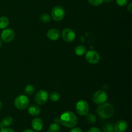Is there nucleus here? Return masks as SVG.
<instances>
[{
	"instance_id": "obj_1",
	"label": "nucleus",
	"mask_w": 132,
	"mask_h": 132,
	"mask_svg": "<svg viewBox=\"0 0 132 132\" xmlns=\"http://www.w3.org/2000/svg\"><path fill=\"white\" fill-rule=\"evenodd\" d=\"M60 123L63 126L69 128H72L77 125L78 120L77 116L73 112L70 111L64 112L59 117Z\"/></svg>"
},
{
	"instance_id": "obj_2",
	"label": "nucleus",
	"mask_w": 132,
	"mask_h": 132,
	"mask_svg": "<svg viewBox=\"0 0 132 132\" xmlns=\"http://www.w3.org/2000/svg\"><path fill=\"white\" fill-rule=\"evenodd\" d=\"M97 112L99 117L103 119H109L113 116L114 108L111 104L104 103L100 104L97 109Z\"/></svg>"
},
{
	"instance_id": "obj_3",
	"label": "nucleus",
	"mask_w": 132,
	"mask_h": 132,
	"mask_svg": "<svg viewBox=\"0 0 132 132\" xmlns=\"http://www.w3.org/2000/svg\"><path fill=\"white\" fill-rule=\"evenodd\" d=\"M30 101L28 97L24 95H18L14 100V105L18 110H23L28 108Z\"/></svg>"
},
{
	"instance_id": "obj_4",
	"label": "nucleus",
	"mask_w": 132,
	"mask_h": 132,
	"mask_svg": "<svg viewBox=\"0 0 132 132\" xmlns=\"http://www.w3.org/2000/svg\"><path fill=\"white\" fill-rule=\"evenodd\" d=\"M76 110L77 113L81 116H86L89 112V105L85 100H80L76 103Z\"/></svg>"
},
{
	"instance_id": "obj_5",
	"label": "nucleus",
	"mask_w": 132,
	"mask_h": 132,
	"mask_svg": "<svg viewBox=\"0 0 132 132\" xmlns=\"http://www.w3.org/2000/svg\"><path fill=\"white\" fill-rule=\"evenodd\" d=\"M107 99H108V95L103 90H97L93 94L92 100L94 103L97 104H101L105 103Z\"/></svg>"
},
{
	"instance_id": "obj_6",
	"label": "nucleus",
	"mask_w": 132,
	"mask_h": 132,
	"mask_svg": "<svg viewBox=\"0 0 132 132\" xmlns=\"http://www.w3.org/2000/svg\"><path fill=\"white\" fill-rule=\"evenodd\" d=\"M51 15L54 21H59L65 16V11L61 6H56L52 10Z\"/></svg>"
},
{
	"instance_id": "obj_7",
	"label": "nucleus",
	"mask_w": 132,
	"mask_h": 132,
	"mask_svg": "<svg viewBox=\"0 0 132 132\" xmlns=\"http://www.w3.org/2000/svg\"><path fill=\"white\" fill-rule=\"evenodd\" d=\"M48 98V94L45 90H41L36 94L34 101L37 105H43L46 103Z\"/></svg>"
},
{
	"instance_id": "obj_8",
	"label": "nucleus",
	"mask_w": 132,
	"mask_h": 132,
	"mask_svg": "<svg viewBox=\"0 0 132 132\" xmlns=\"http://www.w3.org/2000/svg\"><path fill=\"white\" fill-rule=\"evenodd\" d=\"M85 54H86L85 55L86 60L90 64H97L100 61V55L99 53L97 52L94 51V50H89V51H86Z\"/></svg>"
},
{
	"instance_id": "obj_9",
	"label": "nucleus",
	"mask_w": 132,
	"mask_h": 132,
	"mask_svg": "<svg viewBox=\"0 0 132 132\" xmlns=\"http://www.w3.org/2000/svg\"><path fill=\"white\" fill-rule=\"evenodd\" d=\"M14 37H15V32L12 28H5L1 32V38L4 42H10L14 39Z\"/></svg>"
},
{
	"instance_id": "obj_10",
	"label": "nucleus",
	"mask_w": 132,
	"mask_h": 132,
	"mask_svg": "<svg viewBox=\"0 0 132 132\" xmlns=\"http://www.w3.org/2000/svg\"><path fill=\"white\" fill-rule=\"evenodd\" d=\"M62 37L66 42H73L76 39V35L74 31L71 28H64L62 32Z\"/></svg>"
},
{
	"instance_id": "obj_11",
	"label": "nucleus",
	"mask_w": 132,
	"mask_h": 132,
	"mask_svg": "<svg viewBox=\"0 0 132 132\" xmlns=\"http://www.w3.org/2000/svg\"><path fill=\"white\" fill-rule=\"evenodd\" d=\"M128 126V122L124 120H120L114 126V130L116 132H125L127 130Z\"/></svg>"
},
{
	"instance_id": "obj_12",
	"label": "nucleus",
	"mask_w": 132,
	"mask_h": 132,
	"mask_svg": "<svg viewBox=\"0 0 132 132\" xmlns=\"http://www.w3.org/2000/svg\"><path fill=\"white\" fill-rule=\"evenodd\" d=\"M43 121L40 118H35L32 121V127L36 131H40L43 128Z\"/></svg>"
},
{
	"instance_id": "obj_13",
	"label": "nucleus",
	"mask_w": 132,
	"mask_h": 132,
	"mask_svg": "<svg viewBox=\"0 0 132 132\" xmlns=\"http://www.w3.org/2000/svg\"><path fill=\"white\" fill-rule=\"evenodd\" d=\"M46 36L51 41H57L59 38L60 32L56 28H51L47 32Z\"/></svg>"
},
{
	"instance_id": "obj_14",
	"label": "nucleus",
	"mask_w": 132,
	"mask_h": 132,
	"mask_svg": "<svg viewBox=\"0 0 132 132\" xmlns=\"http://www.w3.org/2000/svg\"><path fill=\"white\" fill-rule=\"evenodd\" d=\"M28 112L32 116H37L41 113V109L38 105L32 104L28 108Z\"/></svg>"
},
{
	"instance_id": "obj_15",
	"label": "nucleus",
	"mask_w": 132,
	"mask_h": 132,
	"mask_svg": "<svg viewBox=\"0 0 132 132\" xmlns=\"http://www.w3.org/2000/svg\"><path fill=\"white\" fill-rule=\"evenodd\" d=\"M86 47H85L84 46H82V45H79V46H77L74 49L75 54H76L78 56H82V55H84L86 52Z\"/></svg>"
},
{
	"instance_id": "obj_16",
	"label": "nucleus",
	"mask_w": 132,
	"mask_h": 132,
	"mask_svg": "<svg viewBox=\"0 0 132 132\" xmlns=\"http://www.w3.org/2000/svg\"><path fill=\"white\" fill-rule=\"evenodd\" d=\"M9 19L7 17L1 16L0 17V29H5L9 26Z\"/></svg>"
},
{
	"instance_id": "obj_17",
	"label": "nucleus",
	"mask_w": 132,
	"mask_h": 132,
	"mask_svg": "<svg viewBox=\"0 0 132 132\" xmlns=\"http://www.w3.org/2000/svg\"><path fill=\"white\" fill-rule=\"evenodd\" d=\"M61 127L59 126V124L55 123V122H54V123L51 124V125L49 126L48 128V132H59L60 131Z\"/></svg>"
},
{
	"instance_id": "obj_18",
	"label": "nucleus",
	"mask_w": 132,
	"mask_h": 132,
	"mask_svg": "<svg viewBox=\"0 0 132 132\" xmlns=\"http://www.w3.org/2000/svg\"><path fill=\"white\" fill-rule=\"evenodd\" d=\"M1 123L4 126V127H7V126H10L13 122V119L10 116H6V117H4L2 119Z\"/></svg>"
},
{
	"instance_id": "obj_19",
	"label": "nucleus",
	"mask_w": 132,
	"mask_h": 132,
	"mask_svg": "<svg viewBox=\"0 0 132 132\" xmlns=\"http://www.w3.org/2000/svg\"><path fill=\"white\" fill-rule=\"evenodd\" d=\"M24 92L27 95H33L35 92L34 86L32 85H27V86H26V87L24 88Z\"/></svg>"
},
{
	"instance_id": "obj_20",
	"label": "nucleus",
	"mask_w": 132,
	"mask_h": 132,
	"mask_svg": "<svg viewBox=\"0 0 132 132\" xmlns=\"http://www.w3.org/2000/svg\"><path fill=\"white\" fill-rule=\"evenodd\" d=\"M39 19L40 21H41L43 23H48L50 21V20H51L50 16L48 14H46V13H44V14H41Z\"/></svg>"
},
{
	"instance_id": "obj_21",
	"label": "nucleus",
	"mask_w": 132,
	"mask_h": 132,
	"mask_svg": "<svg viewBox=\"0 0 132 132\" xmlns=\"http://www.w3.org/2000/svg\"><path fill=\"white\" fill-rule=\"evenodd\" d=\"M50 99L53 102H56L58 101L60 99V95L58 92H53L51 94H50Z\"/></svg>"
},
{
	"instance_id": "obj_22",
	"label": "nucleus",
	"mask_w": 132,
	"mask_h": 132,
	"mask_svg": "<svg viewBox=\"0 0 132 132\" xmlns=\"http://www.w3.org/2000/svg\"><path fill=\"white\" fill-rule=\"evenodd\" d=\"M86 121L90 124H94L97 121L96 117L92 113H88L86 115Z\"/></svg>"
},
{
	"instance_id": "obj_23",
	"label": "nucleus",
	"mask_w": 132,
	"mask_h": 132,
	"mask_svg": "<svg viewBox=\"0 0 132 132\" xmlns=\"http://www.w3.org/2000/svg\"><path fill=\"white\" fill-rule=\"evenodd\" d=\"M104 132H116L114 130V126L111 123H108L103 127Z\"/></svg>"
},
{
	"instance_id": "obj_24",
	"label": "nucleus",
	"mask_w": 132,
	"mask_h": 132,
	"mask_svg": "<svg viewBox=\"0 0 132 132\" xmlns=\"http://www.w3.org/2000/svg\"><path fill=\"white\" fill-rule=\"evenodd\" d=\"M88 1L90 5L95 6H99V5H102L103 3L104 2V0H88Z\"/></svg>"
},
{
	"instance_id": "obj_25",
	"label": "nucleus",
	"mask_w": 132,
	"mask_h": 132,
	"mask_svg": "<svg viewBox=\"0 0 132 132\" xmlns=\"http://www.w3.org/2000/svg\"><path fill=\"white\" fill-rule=\"evenodd\" d=\"M116 3L119 6H125L128 2V0H116Z\"/></svg>"
},
{
	"instance_id": "obj_26",
	"label": "nucleus",
	"mask_w": 132,
	"mask_h": 132,
	"mask_svg": "<svg viewBox=\"0 0 132 132\" xmlns=\"http://www.w3.org/2000/svg\"><path fill=\"white\" fill-rule=\"evenodd\" d=\"M0 132H15L13 129L10 128H3L2 129H1V131Z\"/></svg>"
},
{
	"instance_id": "obj_27",
	"label": "nucleus",
	"mask_w": 132,
	"mask_h": 132,
	"mask_svg": "<svg viewBox=\"0 0 132 132\" xmlns=\"http://www.w3.org/2000/svg\"><path fill=\"white\" fill-rule=\"evenodd\" d=\"M88 132H101L98 128L97 127H91L88 130Z\"/></svg>"
},
{
	"instance_id": "obj_28",
	"label": "nucleus",
	"mask_w": 132,
	"mask_h": 132,
	"mask_svg": "<svg viewBox=\"0 0 132 132\" xmlns=\"http://www.w3.org/2000/svg\"><path fill=\"white\" fill-rule=\"evenodd\" d=\"M69 132H82V130L79 128H72V130H70Z\"/></svg>"
},
{
	"instance_id": "obj_29",
	"label": "nucleus",
	"mask_w": 132,
	"mask_h": 132,
	"mask_svg": "<svg viewBox=\"0 0 132 132\" xmlns=\"http://www.w3.org/2000/svg\"><path fill=\"white\" fill-rule=\"evenodd\" d=\"M127 10H128V11L130 13V14H131V12H132V3H130L129 4L128 6Z\"/></svg>"
},
{
	"instance_id": "obj_30",
	"label": "nucleus",
	"mask_w": 132,
	"mask_h": 132,
	"mask_svg": "<svg viewBox=\"0 0 132 132\" xmlns=\"http://www.w3.org/2000/svg\"><path fill=\"white\" fill-rule=\"evenodd\" d=\"M54 122H55V123H57V124L60 123V121H59V118H56V119H55V120H54Z\"/></svg>"
},
{
	"instance_id": "obj_31",
	"label": "nucleus",
	"mask_w": 132,
	"mask_h": 132,
	"mask_svg": "<svg viewBox=\"0 0 132 132\" xmlns=\"http://www.w3.org/2000/svg\"><path fill=\"white\" fill-rule=\"evenodd\" d=\"M23 132H34V131L30 130V129H27V130H24V131H23Z\"/></svg>"
},
{
	"instance_id": "obj_32",
	"label": "nucleus",
	"mask_w": 132,
	"mask_h": 132,
	"mask_svg": "<svg viewBox=\"0 0 132 132\" xmlns=\"http://www.w3.org/2000/svg\"><path fill=\"white\" fill-rule=\"evenodd\" d=\"M2 107H3V104L1 101H0V110L2 109Z\"/></svg>"
},
{
	"instance_id": "obj_33",
	"label": "nucleus",
	"mask_w": 132,
	"mask_h": 132,
	"mask_svg": "<svg viewBox=\"0 0 132 132\" xmlns=\"http://www.w3.org/2000/svg\"><path fill=\"white\" fill-rule=\"evenodd\" d=\"M112 0H104V1H105V2H107V3H109V2H111Z\"/></svg>"
},
{
	"instance_id": "obj_34",
	"label": "nucleus",
	"mask_w": 132,
	"mask_h": 132,
	"mask_svg": "<svg viewBox=\"0 0 132 132\" xmlns=\"http://www.w3.org/2000/svg\"><path fill=\"white\" fill-rule=\"evenodd\" d=\"M2 46V41H1V40H0V48Z\"/></svg>"
}]
</instances>
